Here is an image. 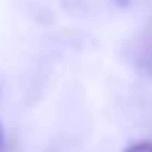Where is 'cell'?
<instances>
[{
	"instance_id": "obj_1",
	"label": "cell",
	"mask_w": 152,
	"mask_h": 152,
	"mask_svg": "<svg viewBox=\"0 0 152 152\" xmlns=\"http://www.w3.org/2000/svg\"><path fill=\"white\" fill-rule=\"evenodd\" d=\"M123 152H152V142H134V144H128Z\"/></svg>"
},
{
	"instance_id": "obj_2",
	"label": "cell",
	"mask_w": 152,
	"mask_h": 152,
	"mask_svg": "<svg viewBox=\"0 0 152 152\" xmlns=\"http://www.w3.org/2000/svg\"><path fill=\"white\" fill-rule=\"evenodd\" d=\"M0 150H3V128H0Z\"/></svg>"
}]
</instances>
